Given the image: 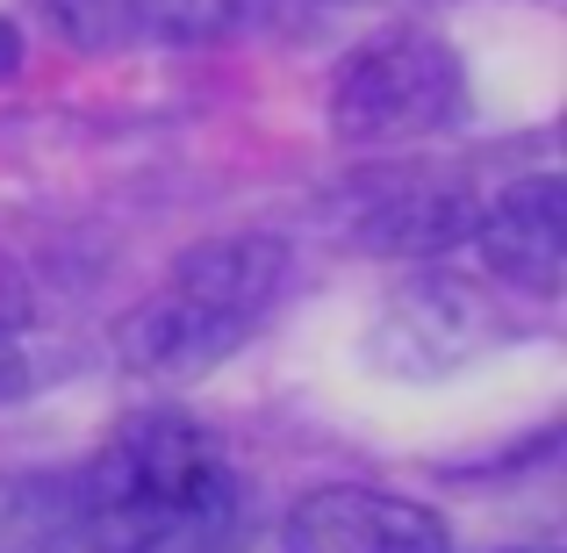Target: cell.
I'll list each match as a JSON object with an SVG mask.
<instances>
[{
	"mask_svg": "<svg viewBox=\"0 0 567 553\" xmlns=\"http://www.w3.org/2000/svg\"><path fill=\"white\" fill-rule=\"evenodd\" d=\"M80 525L101 553H216L237 525V474L208 424L137 410L80 474Z\"/></svg>",
	"mask_w": 567,
	"mask_h": 553,
	"instance_id": "1",
	"label": "cell"
},
{
	"mask_svg": "<svg viewBox=\"0 0 567 553\" xmlns=\"http://www.w3.org/2000/svg\"><path fill=\"white\" fill-rule=\"evenodd\" d=\"M288 288V245L280 237H208L181 252L152 295L115 324V346L137 373L187 381L230 360Z\"/></svg>",
	"mask_w": 567,
	"mask_h": 553,
	"instance_id": "2",
	"label": "cell"
},
{
	"mask_svg": "<svg viewBox=\"0 0 567 553\" xmlns=\"http://www.w3.org/2000/svg\"><path fill=\"white\" fill-rule=\"evenodd\" d=\"M460 115V58L431 29H381L352 43L331 72V137L395 152Z\"/></svg>",
	"mask_w": 567,
	"mask_h": 553,
	"instance_id": "3",
	"label": "cell"
},
{
	"mask_svg": "<svg viewBox=\"0 0 567 553\" xmlns=\"http://www.w3.org/2000/svg\"><path fill=\"white\" fill-rule=\"evenodd\" d=\"M280 546L288 553H453V532L416 496L367 489V482H331V489H309L288 511Z\"/></svg>",
	"mask_w": 567,
	"mask_h": 553,
	"instance_id": "4",
	"label": "cell"
},
{
	"mask_svg": "<svg viewBox=\"0 0 567 553\" xmlns=\"http://www.w3.org/2000/svg\"><path fill=\"white\" fill-rule=\"evenodd\" d=\"M467 245L482 252V266L511 288L554 303L567 280V187L554 173H532L503 194L496 208H482L467 231Z\"/></svg>",
	"mask_w": 567,
	"mask_h": 553,
	"instance_id": "5",
	"label": "cell"
},
{
	"mask_svg": "<svg viewBox=\"0 0 567 553\" xmlns=\"http://www.w3.org/2000/svg\"><path fill=\"white\" fill-rule=\"evenodd\" d=\"M367 187L360 216H352V237L367 252H445L474 231V194L460 181H439V173L402 166L395 181H352Z\"/></svg>",
	"mask_w": 567,
	"mask_h": 553,
	"instance_id": "6",
	"label": "cell"
},
{
	"mask_svg": "<svg viewBox=\"0 0 567 553\" xmlns=\"http://www.w3.org/2000/svg\"><path fill=\"white\" fill-rule=\"evenodd\" d=\"M80 43H130V37H208L237 14V0H51Z\"/></svg>",
	"mask_w": 567,
	"mask_h": 553,
	"instance_id": "7",
	"label": "cell"
},
{
	"mask_svg": "<svg viewBox=\"0 0 567 553\" xmlns=\"http://www.w3.org/2000/svg\"><path fill=\"white\" fill-rule=\"evenodd\" d=\"M22 317H29V280L14 274L8 259H0V331H14Z\"/></svg>",
	"mask_w": 567,
	"mask_h": 553,
	"instance_id": "8",
	"label": "cell"
},
{
	"mask_svg": "<svg viewBox=\"0 0 567 553\" xmlns=\"http://www.w3.org/2000/svg\"><path fill=\"white\" fill-rule=\"evenodd\" d=\"M22 388H29V360L14 346V331H0V402H14Z\"/></svg>",
	"mask_w": 567,
	"mask_h": 553,
	"instance_id": "9",
	"label": "cell"
},
{
	"mask_svg": "<svg viewBox=\"0 0 567 553\" xmlns=\"http://www.w3.org/2000/svg\"><path fill=\"white\" fill-rule=\"evenodd\" d=\"M22 72V37H14V22H0V86Z\"/></svg>",
	"mask_w": 567,
	"mask_h": 553,
	"instance_id": "10",
	"label": "cell"
},
{
	"mask_svg": "<svg viewBox=\"0 0 567 553\" xmlns=\"http://www.w3.org/2000/svg\"><path fill=\"white\" fill-rule=\"evenodd\" d=\"M517 553H554V546H517Z\"/></svg>",
	"mask_w": 567,
	"mask_h": 553,
	"instance_id": "11",
	"label": "cell"
}]
</instances>
